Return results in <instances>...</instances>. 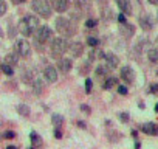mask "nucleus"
<instances>
[{
	"mask_svg": "<svg viewBox=\"0 0 158 149\" xmlns=\"http://www.w3.org/2000/svg\"><path fill=\"white\" fill-rule=\"evenodd\" d=\"M39 27H40V20H39V16H36V14H27L19 22V31L25 37L33 36Z\"/></svg>",
	"mask_w": 158,
	"mask_h": 149,
	"instance_id": "nucleus-1",
	"label": "nucleus"
},
{
	"mask_svg": "<svg viewBox=\"0 0 158 149\" xmlns=\"http://www.w3.org/2000/svg\"><path fill=\"white\" fill-rule=\"evenodd\" d=\"M31 10L36 13V16L42 19H50L53 14V6L50 0H31Z\"/></svg>",
	"mask_w": 158,
	"mask_h": 149,
	"instance_id": "nucleus-2",
	"label": "nucleus"
},
{
	"mask_svg": "<svg viewBox=\"0 0 158 149\" xmlns=\"http://www.w3.org/2000/svg\"><path fill=\"white\" fill-rule=\"evenodd\" d=\"M54 28H56V31L60 34V36H71L76 30L73 28V23L67 19V17H64V16H59L56 20H54Z\"/></svg>",
	"mask_w": 158,
	"mask_h": 149,
	"instance_id": "nucleus-3",
	"label": "nucleus"
},
{
	"mask_svg": "<svg viewBox=\"0 0 158 149\" xmlns=\"http://www.w3.org/2000/svg\"><path fill=\"white\" fill-rule=\"evenodd\" d=\"M68 40L64 37V36H60V37H53L51 39V54L54 56V57H59V56H62L64 53H67L68 51Z\"/></svg>",
	"mask_w": 158,
	"mask_h": 149,
	"instance_id": "nucleus-4",
	"label": "nucleus"
},
{
	"mask_svg": "<svg viewBox=\"0 0 158 149\" xmlns=\"http://www.w3.org/2000/svg\"><path fill=\"white\" fill-rule=\"evenodd\" d=\"M34 39H36V44L45 45V44L51 42V39H53V30L50 27H47V25H40L36 30V33H34Z\"/></svg>",
	"mask_w": 158,
	"mask_h": 149,
	"instance_id": "nucleus-5",
	"label": "nucleus"
},
{
	"mask_svg": "<svg viewBox=\"0 0 158 149\" xmlns=\"http://www.w3.org/2000/svg\"><path fill=\"white\" fill-rule=\"evenodd\" d=\"M14 53H17L22 57H28L31 54V44L27 39H17L14 42Z\"/></svg>",
	"mask_w": 158,
	"mask_h": 149,
	"instance_id": "nucleus-6",
	"label": "nucleus"
},
{
	"mask_svg": "<svg viewBox=\"0 0 158 149\" xmlns=\"http://www.w3.org/2000/svg\"><path fill=\"white\" fill-rule=\"evenodd\" d=\"M119 78L123 79V83H124L126 86L133 84V81H135V71H133V68H132L130 65L121 67V70H119Z\"/></svg>",
	"mask_w": 158,
	"mask_h": 149,
	"instance_id": "nucleus-7",
	"label": "nucleus"
},
{
	"mask_svg": "<svg viewBox=\"0 0 158 149\" xmlns=\"http://www.w3.org/2000/svg\"><path fill=\"white\" fill-rule=\"evenodd\" d=\"M59 78V74H57V68L54 65H47L44 68V79L48 83V84H54Z\"/></svg>",
	"mask_w": 158,
	"mask_h": 149,
	"instance_id": "nucleus-8",
	"label": "nucleus"
},
{
	"mask_svg": "<svg viewBox=\"0 0 158 149\" xmlns=\"http://www.w3.org/2000/svg\"><path fill=\"white\" fill-rule=\"evenodd\" d=\"M138 129H139L143 134L150 135V137H156V135H158V123H153V121L143 123V124H139Z\"/></svg>",
	"mask_w": 158,
	"mask_h": 149,
	"instance_id": "nucleus-9",
	"label": "nucleus"
},
{
	"mask_svg": "<svg viewBox=\"0 0 158 149\" xmlns=\"http://www.w3.org/2000/svg\"><path fill=\"white\" fill-rule=\"evenodd\" d=\"M138 25H139V28H141L143 31H152L153 27H155V22H153L152 16L143 14V16H139V19H138Z\"/></svg>",
	"mask_w": 158,
	"mask_h": 149,
	"instance_id": "nucleus-10",
	"label": "nucleus"
},
{
	"mask_svg": "<svg viewBox=\"0 0 158 149\" xmlns=\"http://www.w3.org/2000/svg\"><path fill=\"white\" fill-rule=\"evenodd\" d=\"M51 6L56 13H67L70 8V0H51Z\"/></svg>",
	"mask_w": 158,
	"mask_h": 149,
	"instance_id": "nucleus-11",
	"label": "nucleus"
},
{
	"mask_svg": "<svg viewBox=\"0 0 158 149\" xmlns=\"http://www.w3.org/2000/svg\"><path fill=\"white\" fill-rule=\"evenodd\" d=\"M68 51L71 53V56H73V57H79V56H82V54H84V44H82V42L74 40V42H71V44L68 45Z\"/></svg>",
	"mask_w": 158,
	"mask_h": 149,
	"instance_id": "nucleus-12",
	"label": "nucleus"
},
{
	"mask_svg": "<svg viewBox=\"0 0 158 149\" xmlns=\"http://www.w3.org/2000/svg\"><path fill=\"white\" fill-rule=\"evenodd\" d=\"M71 67H73V62L70 57H60L57 61V71H60L62 74H67L71 70Z\"/></svg>",
	"mask_w": 158,
	"mask_h": 149,
	"instance_id": "nucleus-13",
	"label": "nucleus"
},
{
	"mask_svg": "<svg viewBox=\"0 0 158 149\" xmlns=\"http://www.w3.org/2000/svg\"><path fill=\"white\" fill-rule=\"evenodd\" d=\"M104 62H106V65H107L110 70H115V68H118V65H119V57H118L115 53H106Z\"/></svg>",
	"mask_w": 158,
	"mask_h": 149,
	"instance_id": "nucleus-14",
	"label": "nucleus"
},
{
	"mask_svg": "<svg viewBox=\"0 0 158 149\" xmlns=\"http://www.w3.org/2000/svg\"><path fill=\"white\" fill-rule=\"evenodd\" d=\"M119 33H121L126 39H129V37H132V36L135 34V25H132V23H129V22L121 23V25H119Z\"/></svg>",
	"mask_w": 158,
	"mask_h": 149,
	"instance_id": "nucleus-15",
	"label": "nucleus"
},
{
	"mask_svg": "<svg viewBox=\"0 0 158 149\" xmlns=\"http://www.w3.org/2000/svg\"><path fill=\"white\" fill-rule=\"evenodd\" d=\"M116 5L121 10V13H124L126 16H130L133 8H132V2L130 0H116Z\"/></svg>",
	"mask_w": 158,
	"mask_h": 149,
	"instance_id": "nucleus-16",
	"label": "nucleus"
},
{
	"mask_svg": "<svg viewBox=\"0 0 158 149\" xmlns=\"http://www.w3.org/2000/svg\"><path fill=\"white\" fill-rule=\"evenodd\" d=\"M110 68L106 65V64H99L96 68H95V74H96V78H107L110 76Z\"/></svg>",
	"mask_w": 158,
	"mask_h": 149,
	"instance_id": "nucleus-17",
	"label": "nucleus"
},
{
	"mask_svg": "<svg viewBox=\"0 0 158 149\" xmlns=\"http://www.w3.org/2000/svg\"><path fill=\"white\" fill-rule=\"evenodd\" d=\"M113 87H118V78L116 76H107L104 84H102V89L104 90H112Z\"/></svg>",
	"mask_w": 158,
	"mask_h": 149,
	"instance_id": "nucleus-18",
	"label": "nucleus"
},
{
	"mask_svg": "<svg viewBox=\"0 0 158 149\" xmlns=\"http://www.w3.org/2000/svg\"><path fill=\"white\" fill-rule=\"evenodd\" d=\"M92 5H93L92 0H77V2H76V6H77L79 10H81L82 13L92 11Z\"/></svg>",
	"mask_w": 158,
	"mask_h": 149,
	"instance_id": "nucleus-19",
	"label": "nucleus"
},
{
	"mask_svg": "<svg viewBox=\"0 0 158 149\" xmlns=\"http://www.w3.org/2000/svg\"><path fill=\"white\" fill-rule=\"evenodd\" d=\"M146 56H147V59H149L150 64L158 65V48H149L146 51Z\"/></svg>",
	"mask_w": 158,
	"mask_h": 149,
	"instance_id": "nucleus-20",
	"label": "nucleus"
},
{
	"mask_svg": "<svg viewBox=\"0 0 158 149\" xmlns=\"http://www.w3.org/2000/svg\"><path fill=\"white\" fill-rule=\"evenodd\" d=\"M30 141H31V144H33L34 147H40V146L44 144L42 137H40L37 132H31V134H30Z\"/></svg>",
	"mask_w": 158,
	"mask_h": 149,
	"instance_id": "nucleus-21",
	"label": "nucleus"
},
{
	"mask_svg": "<svg viewBox=\"0 0 158 149\" xmlns=\"http://www.w3.org/2000/svg\"><path fill=\"white\" fill-rule=\"evenodd\" d=\"M5 62H6L8 65H11V67L17 65V62H19V54H17V53H8V54L5 56Z\"/></svg>",
	"mask_w": 158,
	"mask_h": 149,
	"instance_id": "nucleus-22",
	"label": "nucleus"
},
{
	"mask_svg": "<svg viewBox=\"0 0 158 149\" xmlns=\"http://www.w3.org/2000/svg\"><path fill=\"white\" fill-rule=\"evenodd\" d=\"M16 110H17V113L20 115V117H30V113H31V109H30V106L28 104H19L17 107H16Z\"/></svg>",
	"mask_w": 158,
	"mask_h": 149,
	"instance_id": "nucleus-23",
	"label": "nucleus"
},
{
	"mask_svg": "<svg viewBox=\"0 0 158 149\" xmlns=\"http://www.w3.org/2000/svg\"><path fill=\"white\" fill-rule=\"evenodd\" d=\"M31 84H33V92H34V95H42V92H44V83L37 78V79H34Z\"/></svg>",
	"mask_w": 158,
	"mask_h": 149,
	"instance_id": "nucleus-24",
	"label": "nucleus"
},
{
	"mask_svg": "<svg viewBox=\"0 0 158 149\" xmlns=\"http://www.w3.org/2000/svg\"><path fill=\"white\" fill-rule=\"evenodd\" d=\"M64 121H65V118H64L62 115H59V113H53V115H51V123H53L54 127H60V129H62Z\"/></svg>",
	"mask_w": 158,
	"mask_h": 149,
	"instance_id": "nucleus-25",
	"label": "nucleus"
},
{
	"mask_svg": "<svg viewBox=\"0 0 158 149\" xmlns=\"http://www.w3.org/2000/svg\"><path fill=\"white\" fill-rule=\"evenodd\" d=\"M0 70H2L3 74H6V76H13V74H14V68L11 65H8L6 62H3L2 65H0Z\"/></svg>",
	"mask_w": 158,
	"mask_h": 149,
	"instance_id": "nucleus-26",
	"label": "nucleus"
},
{
	"mask_svg": "<svg viewBox=\"0 0 158 149\" xmlns=\"http://www.w3.org/2000/svg\"><path fill=\"white\" fill-rule=\"evenodd\" d=\"M22 81L27 83V84L34 81V78H33V71H31V70H23V71H22Z\"/></svg>",
	"mask_w": 158,
	"mask_h": 149,
	"instance_id": "nucleus-27",
	"label": "nucleus"
},
{
	"mask_svg": "<svg viewBox=\"0 0 158 149\" xmlns=\"http://www.w3.org/2000/svg\"><path fill=\"white\" fill-rule=\"evenodd\" d=\"M87 45L92 47V48H95V47L99 45V39L95 37V36H87Z\"/></svg>",
	"mask_w": 158,
	"mask_h": 149,
	"instance_id": "nucleus-28",
	"label": "nucleus"
},
{
	"mask_svg": "<svg viewBox=\"0 0 158 149\" xmlns=\"http://www.w3.org/2000/svg\"><path fill=\"white\" fill-rule=\"evenodd\" d=\"M96 25H98V20H96V19H87V20H85V23H84V27H85V28H89V30L96 28Z\"/></svg>",
	"mask_w": 158,
	"mask_h": 149,
	"instance_id": "nucleus-29",
	"label": "nucleus"
},
{
	"mask_svg": "<svg viewBox=\"0 0 158 149\" xmlns=\"http://www.w3.org/2000/svg\"><path fill=\"white\" fill-rule=\"evenodd\" d=\"M116 90H118V93H119V95H123V96H126V95L129 93V89H127V86H126V84H118Z\"/></svg>",
	"mask_w": 158,
	"mask_h": 149,
	"instance_id": "nucleus-30",
	"label": "nucleus"
},
{
	"mask_svg": "<svg viewBox=\"0 0 158 149\" xmlns=\"http://www.w3.org/2000/svg\"><path fill=\"white\" fill-rule=\"evenodd\" d=\"M6 11H8V5H6V2H5V0H0V17L5 16Z\"/></svg>",
	"mask_w": 158,
	"mask_h": 149,
	"instance_id": "nucleus-31",
	"label": "nucleus"
},
{
	"mask_svg": "<svg viewBox=\"0 0 158 149\" xmlns=\"http://www.w3.org/2000/svg\"><path fill=\"white\" fill-rule=\"evenodd\" d=\"M147 93L156 95V93H158V84H156V83H152V84L149 86V89H147Z\"/></svg>",
	"mask_w": 158,
	"mask_h": 149,
	"instance_id": "nucleus-32",
	"label": "nucleus"
},
{
	"mask_svg": "<svg viewBox=\"0 0 158 149\" xmlns=\"http://www.w3.org/2000/svg\"><path fill=\"white\" fill-rule=\"evenodd\" d=\"M2 138H5V140H13V138H16V132H14V130H6V132H3Z\"/></svg>",
	"mask_w": 158,
	"mask_h": 149,
	"instance_id": "nucleus-33",
	"label": "nucleus"
},
{
	"mask_svg": "<svg viewBox=\"0 0 158 149\" xmlns=\"http://www.w3.org/2000/svg\"><path fill=\"white\" fill-rule=\"evenodd\" d=\"M118 117H119V120H121L123 123H129V121H130V115H129L127 112H119Z\"/></svg>",
	"mask_w": 158,
	"mask_h": 149,
	"instance_id": "nucleus-34",
	"label": "nucleus"
},
{
	"mask_svg": "<svg viewBox=\"0 0 158 149\" xmlns=\"http://www.w3.org/2000/svg\"><path fill=\"white\" fill-rule=\"evenodd\" d=\"M53 135H54V138H56V140H60V138L64 137V132H62V129H60V127H54Z\"/></svg>",
	"mask_w": 158,
	"mask_h": 149,
	"instance_id": "nucleus-35",
	"label": "nucleus"
},
{
	"mask_svg": "<svg viewBox=\"0 0 158 149\" xmlns=\"http://www.w3.org/2000/svg\"><path fill=\"white\" fill-rule=\"evenodd\" d=\"M84 86H85V92H87V93H90V92H92V87H93V81H92L90 78H87Z\"/></svg>",
	"mask_w": 158,
	"mask_h": 149,
	"instance_id": "nucleus-36",
	"label": "nucleus"
},
{
	"mask_svg": "<svg viewBox=\"0 0 158 149\" xmlns=\"http://www.w3.org/2000/svg\"><path fill=\"white\" fill-rule=\"evenodd\" d=\"M112 13H113V11H110L109 8H104V13H102L101 16H102V19H104V20H109V19L112 17Z\"/></svg>",
	"mask_w": 158,
	"mask_h": 149,
	"instance_id": "nucleus-37",
	"label": "nucleus"
},
{
	"mask_svg": "<svg viewBox=\"0 0 158 149\" xmlns=\"http://www.w3.org/2000/svg\"><path fill=\"white\" fill-rule=\"evenodd\" d=\"M81 110H82L84 113H87V115L92 113V107H90L89 104H81Z\"/></svg>",
	"mask_w": 158,
	"mask_h": 149,
	"instance_id": "nucleus-38",
	"label": "nucleus"
},
{
	"mask_svg": "<svg viewBox=\"0 0 158 149\" xmlns=\"http://www.w3.org/2000/svg\"><path fill=\"white\" fill-rule=\"evenodd\" d=\"M118 22H119V25H121V23H126V22H127V16H126L124 13H119V14H118Z\"/></svg>",
	"mask_w": 158,
	"mask_h": 149,
	"instance_id": "nucleus-39",
	"label": "nucleus"
},
{
	"mask_svg": "<svg viewBox=\"0 0 158 149\" xmlns=\"http://www.w3.org/2000/svg\"><path fill=\"white\" fill-rule=\"evenodd\" d=\"M77 127H81V129H87L85 121H77Z\"/></svg>",
	"mask_w": 158,
	"mask_h": 149,
	"instance_id": "nucleus-40",
	"label": "nucleus"
},
{
	"mask_svg": "<svg viewBox=\"0 0 158 149\" xmlns=\"http://www.w3.org/2000/svg\"><path fill=\"white\" fill-rule=\"evenodd\" d=\"M13 2V5H22V3H25L27 0H11Z\"/></svg>",
	"mask_w": 158,
	"mask_h": 149,
	"instance_id": "nucleus-41",
	"label": "nucleus"
},
{
	"mask_svg": "<svg viewBox=\"0 0 158 149\" xmlns=\"http://www.w3.org/2000/svg\"><path fill=\"white\" fill-rule=\"evenodd\" d=\"M130 135H132V137H133V138L136 140V138H138V130H136V129H132V132H130Z\"/></svg>",
	"mask_w": 158,
	"mask_h": 149,
	"instance_id": "nucleus-42",
	"label": "nucleus"
},
{
	"mask_svg": "<svg viewBox=\"0 0 158 149\" xmlns=\"http://www.w3.org/2000/svg\"><path fill=\"white\" fill-rule=\"evenodd\" d=\"M147 3H150L153 6H158V0H147Z\"/></svg>",
	"mask_w": 158,
	"mask_h": 149,
	"instance_id": "nucleus-43",
	"label": "nucleus"
},
{
	"mask_svg": "<svg viewBox=\"0 0 158 149\" xmlns=\"http://www.w3.org/2000/svg\"><path fill=\"white\" fill-rule=\"evenodd\" d=\"M5 149H19L17 146H14V144H10V146H6Z\"/></svg>",
	"mask_w": 158,
	"mask_h": 149,
	"instance_id": "nucleus-44",
	"label": "nucleus"
},
{
	"mask_svg": "<svg viewBox=\"0 0 158 149\" xmlns=\"http://www.w3.org/2000/svg\"><path fill=\"white\" fill-rule=\"evenodd\" d=\"M153 112H155V113H158V103L153 106Z\"/></svg>",
	"mask_w": 158,
	"mask_h": 149,
	"instance_id": "nucleus-45",
	"label": "nucleus"
},
{
	"mask_svg": "<svg viewBox=\"0 0 158 149\" xmlns=\"http://www.w3.org/2000/svg\"><path fill=\"white\" fill-rule=\"evenodd\" d=\"M138 107H139V109H144V107H146V104H144V103H139V104H138Z\"/></svg>",
	"mask_w": 158,
	"mask_h": 149,
	"instance_id": "nucleus-46",
	"label": "nucleus"
},
{
	"mask_svg": "<svg viewBox=\"0 0 158 149\" xmlns=\"http://www.w3.org/2000/svg\"><path fill=\"white\" fill-rule=\"evenodd\" d=\"M98 2H101L102 5H107V0H98Z\"/></svg>",
	"mask_w": 158,
	"mask_h": 149,
	"instance_id": "nucleus-47",
	"label": "nucleus"
},
{
	"mask_svg": "<svg viewBox=\"0 0 158 149\" xmlns=\"http://www.w3.org/2000/svg\"><path fill=\"white\" fill-rule=\"evenodd\" d=\"M28 149H37V147H34V146H31V147H28Z\"/></svg>",
	"mask_w": 158,
	"mask_h": 149,
	"instance_id": "nucleus-48",
	"label": "nucleus"
},
{
	"mask_svg": "<svg viewBox=\"0 0 158 149\" xmlns=\"http://www.w3.org/2000/svg\"><path fill=\"white\" fill-rule=\"evenodd\" d=\"M156 22H158V13H156Z\"/></svg>",
	"mask_w": 158,
	"mask_h": 149,
	"instance_id": "nucleus-49",
	"label": "nucleus"
},
{
	"mask_svg": "<svg viewBox=\"0 0 158 149\" xmlns=\"http://www.w3.org/2000/svg\"><path fill=\"white\" fill-rule=\"evenodd\" d=\"M156 76H158V70H156Z\"/></svg>",
	"mask_w": 158,
	"mask_h": 149,
	"instance_id": "nucleus-50",
	"label": "nucleus"
},
{
	"mask_svg": "<svg viewBox=\"0 0 158 149\" xmlns=\"http://www.w3.org/2000/svg\"><path fill=\"white\" fill-rule=\"evenodd\" d=\"M156 44H158V37H156Z\"/></svg>",
	"mask_w": 158,
	"mask_h": 149,
	"instance_id": "nucleus-51",
	"label": "nucleus"
},
{
	"mask_svg": "<svg viewBox=\"0 0 158 149\" xmlns=\"http://www.w3.org/2000/svg\"><path fill=\"white\" fill-rule=\"evenodd\" d=\"M0 138H2V137H0Z\"/></svg>",
	"mask_w": 158,
	"mask_h": 149,
	"instance_id": "nucleus-52",
	"label": "nucleus"
}]
</instances>
